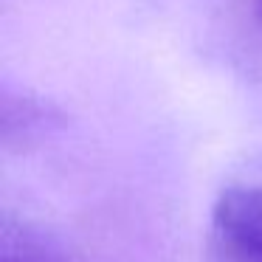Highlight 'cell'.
<instances>
[{
	"label": "cell",
	"instance_id": "2",
	"mask_svg": "<svg viewBox=\"0 0 262 262\" xmlns=\"http://www.w3.org/2000/svg\"><path fill=\"white\" fill-rule=\"evenodd\" d=\"M256 12H259V20H262V0H256Z\"/></svg>",
	"mask_w": 262,
	"mask_h": 262
},
{
	"label": "cell",
	"instance_id": "1",
	"mask_svg": "<svg viewBox=\"0 0 262 262\" xmlns=\"http://www.w3.org/2000/svg\"><path fill=\"white\" fill-rule=\"evenodd\" d=\"M211 245L220 262H262V186H237L217 198Z\"/></svg>",
	"mask_w": 262,
	"mask_h": 262
}]
</instances>
